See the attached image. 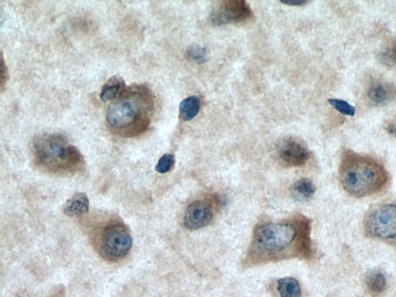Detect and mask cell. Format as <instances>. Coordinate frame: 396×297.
I'll return each mask as SVG.
<instances>
[{"mask_svg":"<svg viewBox=\"0 0 396 297\" xmlns=\"http://www.w3.org/2000/svg\"><path fill=\"white\" fill-rule=\"evenodd\" d=\"M153 97L145 85H132L123 90L108 108L106 121L113 134L135 137L148 129L153 112Z\"/></svg>","mask_w":396,"mask_h":297,"instance_id":"1","label":"cell"},{"mask_svg":"<svg viewBox=\"0 0 396 297\" xmlns=\"http://www.w3.org/2000/svg\"><path fill=\"white\" fill-rule=\"evenodd\" d=\"M340 178L347 193L362 198L382 190L387 183L388 174L376 160L347 152L340 164Z\"/></svg>","mask_w":396,"mask_h":297,"instance_id":"2","label":"cell"},{"mask_svg":"<svg viewBox=\"0 0 396 297\" xmlns=\"http://www.w3.org/2000/svg\"><path fill=\"white\" fill-rule=\"evenodd\" d=\"M33 153L38 166L53 174H72L82 166L77 148L61 134H45L35 138Z\"/></svg>","mask_w":396,"mask_h":297,"instance_id":"3","label":"cell"},{"mask_svg":"<svg viewBox=\"0 0 396 297\" xmlns=\"http://www.w3.org/2000/svg\"><path fill=\"white\" fill-rule=\"evenodd\" d=\"M297 236V229L291 224L269 223L255 230L254 241L262 251L274 253L288 247Z\"/></svg>","mask_w":396,"mask_h":297,"instance_id":"4","label":"cell"},{"mask_svg":"<svg viewBox=\"0 0 396 297\" xmlns=\"http://www.w3.org/2000/svg\"><path fill=\"white\" fill-rule=\"evenodd\" d=\"M132 244L133 240L125 225L118 222L110 224L101 234L100 253L108 260L118 261L128 255Z\"/></svg>","mask_w":396,"mask_h":297,"instance_id":"5","label":"cell"},{"mask_svg":"<svg viewBox=\"0 0 396 297\" xmlns=\"http://www.w3.org/2000/svg\"><path fill=\"white\" fill-rule=\"evenodd\" d=\"M366 229L375 238H396V205H386L374 210L367 217Z\"/></svg>","mask_w":396,"mask_h":297,"instance_id":"6","label":"cell"},{"mask_svg":"<svg viewBox=\"0 0 396 297\" xmlns=\"http://www.w3.org/2000/svg\"><path fill=\"white\" fill-rule=\"evenodd\" d=\"M252 11L243 0H229L217 6L211 14L213 25L219 26L229 23H240L250 18Z\"/></svg>","mask_w":396,"mask_h":297,"instance_id":"7","label":"cell"},{"mask_svg":"<svg viewBox=\"0 0 396 297\" xmlns=\"http://www.w3.org/2000/svg\"><path fill=\"white\" fill-rule=\"evenodd\" d=\"M278 152L282 160L293 167L305 165L309 158L307 147L296 139L283 140L279 146Z\"/></svg>","mask_w":396,"mask_h":297,"instance_id":"8","label":"cell"},{"mask_svg":"<svg viewBox=\"0 0 396 297\" xmlns=\"http://www.w3.org/2000/svg\"><path fill=\"white\" fill-rule=\"evenodd\" d=\"M213 213L206 202H193L187 209L184 217L185 228L191 230L199 229L207 225L212 220Z\"/></svg>","mask_w":396,"mask_h":297,"instance_id":"9","label":"cell"},{"mask_svg":"<svg viewBox=\"0 0 396 297\" xmlns=\"http://www.w3.org/2000/svg\"><path fill=\"white\" fill-rule=\"evenodd\" d=\"M368 96L372 105L387 106L396 100V86L389 82H376L370 86Z\"/></svg>","mask_w":396,"mask_h":297,"instance_id":"10","label":"cell"},{"mask_svg":"<svg viewBox=\"0 0 396 297\" xmlns=\"http://www.w3.org/2000/svg\"><path fill=\"white\" fill-rule=\"evenodd\" d=\"M89 209V201L87 195L84 193H77L66 202L64 212L68 216H81L87 213Z\"/></svg>","mask_w":396,"mask_h":297,"instance_id":"11","label":"cell"},{"mask_svg":"<svg viewBox=\"0 0 396 297\" xmlns=\"http://www.w3.org/2000/svg\"><path fill=\"white\" fill-rule=\"evenodd\" d=\"M126 84L122 78L115 75L110 78L103 86L100 98L103 101H113L125 89Z\"/></svg>","mask_w":396,"mask_h":297,"instance_id":"12","label":"cell"},{"mask_svg":"<svg viewBox=\"0 0 396 297\" xmlns=\"http://www.w3.org/2000/svg\"><path fill=\"white\" fill-rule=\"evenodd\" d=\"M316 187L309 179L302 178L295 183L292 189L294 199L299 201H307L312 199L315 194Z\"/></svg>","mask_w":396,"mask_h":297,"instance_id":"13","label":"cell"},{"mask_svg":"<svg viewBox=\"0 0 396 297\" xmlns=\"http://www.w3.org/2000/svg\"><path fill=\"white\" fill-rule=\"evenodd\" d=\"M277 291L281 297H300L301 287L298 281L293 277H284L277 281Z\"/></svg>","mask_w":396,"mask_h":297,"instance_id":"14","label":"cell"},{"mask_svg":"<svg viewBox=\"0 0 396 297\" xmlns=\"http://www.w3.org/2000/svg\"><path fill=\"white\" fill-rule=\"evenodd\" d=\"M200 108V100L198 97L186 98L179 106L180 118L184 121H190L198 114Z\"/></svg>","mask_w":396,"mask_h":297,"instance_id":"15","label":"cell"},{"mask_svg":"<svg viewBox=\"0 0 396 297\" xmlns=\"http://www.w3.org/2000/svg\"><path fill=\"white\" fill-rule=\"evenodd\" d=\"M378 58L388 67H396V38L388 42L379 51Z\"/></svg>","mask_w":396,"mask_h":297,"instance_id":"16","label":"cell"},{"mask_svg":"<svg viewBox=\"0 0 396 297\" xmlns=\"http://www.w3.org/2000/svg\"><path fill=\"white\" fill-rule=\"evenodd\" d=\"M366 285L371 292L382 293L386 290L387 280L383 272L374 271L367 276Z\"/></svg>","mask_w":396,"mask_h":297,"instance_id":"17","label":"cell"},{"mask_svg":"<svg viewBox=\"0 0 396 297\" xmlns=\"http://www.w3.org/2000/svg\"><path fill=\"white\" fill-rule=\"evenodd\" d=\"M329 104L336 110L345 115L354 116L355 115V108L347 103V101L341 99H330L328 100Z\"/></svg>","mask_w":396,"mask_h":297,"instance_id":"18","label":"cell"},{"mask_svg":"<svg viewBox=\"0 0 396 297\" xmlns=\"http://www.w3.org/2000/svg\"><path fill=\"white\" fill-rule=\"evenodd\" d=\"M174 156L172 154H165L159 160L156 166V170L160 174H167L174 168Z\"/></svg>","mask_w":396,"mask_h":297,"instance_id":"19","label":"cell"},{"mask_svg":"<svg viewBox=\"0 0 396 297\" xmlns=\"http://www.w3.org/2000/svg\"><path fill=\"white\" fill-rule=\"evenodd\" d=\"M187 54L191 59L198 62V63H203L206 61V50L199 45L190 46Z\"/></svg>","mask_w":396,"mask_h":297,"instance_id":"20","label":"cell"},{"mask_svg":"<svg viewBox=\"0 0 396 297\" xmlns=\"http://www.w3.org/2000/svg\"><path fill=\"white\" fill-rule=\"evenodd\" d=\"M385 129L389 132V134L396 137V115L387 123Z\"/></svg>","mask_w":396,"mask_h":297,"instance_id":"21","label":"cell"},{"mask_svg":"<svg viewBox=\"0 0 396 297\" xmlns=\"http://www.w3.org/2000/svg\"><path fill=\"white\" fill-rule=\"evenodd\" d=\"M282 4L290 6H301L307 4V2L302 1V0H288V1H282Z\"/></svg>","mask_w":396,"mask_h":297,"instance_id":"22","label":"cell"}]
</instances>
